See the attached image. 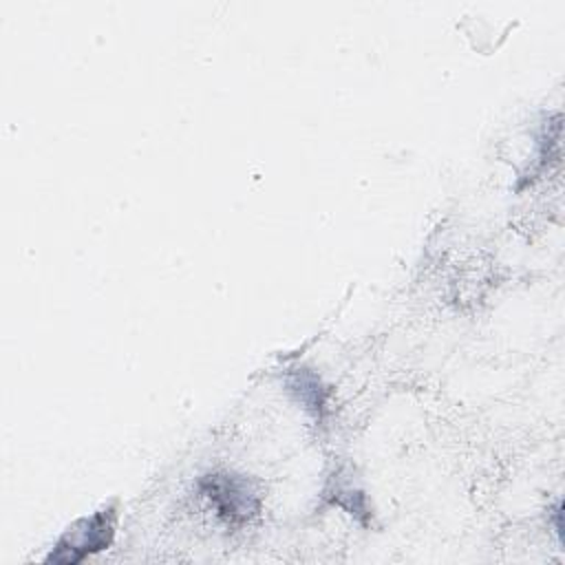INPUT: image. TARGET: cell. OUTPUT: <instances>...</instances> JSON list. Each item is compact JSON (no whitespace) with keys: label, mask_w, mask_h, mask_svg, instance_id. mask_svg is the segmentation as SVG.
<instances>
[{"label":"cell","mask_w":565,"mask_h":565,"mask_svg":"<svg viewBox=\"0 0 565 565\" xmlns=\"http://www.w3.org/2000/svg\"><path fill=\"white\" fill-rule=\"evenodd\" d=\"M115 532V512L113 508L95 512L90 519H82L57 541L55 552L46 558L49 563H77L93 552L104 550Z\"/></svg>","instance_id":"1"},{"label":"cell","mask_w":565,"mask_h":565,"mask_svg":"<svg viewBox=\"0 0 565 565\" xmlns=\"http://www.w3.org/2000/svg\"><path fill=\"white\" fill-rule=\"evenodd\" d=\"M203 492L212 499L218 514L230 523L238 525L249 521L258 510V499L245 479L234 475H207L201 481Z\"/></svg>","instance_id":"2"}]
</instances>
